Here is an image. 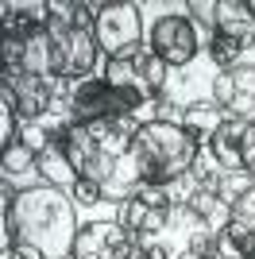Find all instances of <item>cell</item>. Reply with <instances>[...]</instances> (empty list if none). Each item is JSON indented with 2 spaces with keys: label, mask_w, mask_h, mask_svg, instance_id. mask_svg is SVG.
<instances>
[{
  "label": "cell",
  "mask_w": 255,
  "mask_h": 259,
  "mask_svg": "<svg viewBox=\"0 0 255 259\" xmlns=\"http://www.w3.org/2000/svg\"><path fill=\"white\" fill-rule=\"evenodd\" d=\"M77 225V201L58 186H23L4 205V259H70Z\"/></svg>",
  "instance_id": "obj_1"
},
{
  "label": "cell",
  "mask_w": 255,
  "mask_h": 259,
  "mask_svg": "<svg viewBox=\"0 0 255 259\" xmlns=\"http://www.w3.org/2000/svg\"><path fill=\"white\" fill-rule=\"evenodd\" d=\"M201 147L190 140V132L178 120H143L132 132V159L139 162L143 182L151 186H174L186 182L197 162Z\"/></svg>",
  "instance_id": "obj_2"
},
{
  "label": "cell",
  "mask_w": 255,
  "mask_h": 259,
  "mask_svg": "<svg viewBox=\"0 0 255 259\" xmlns=\"http://www.w3.org/2000/svg\"><path fill=\"white\" fill-rule=\"evenodd\" d=\"M93 39L101 47L105 58H136L143 54V39H147V27H143V8L139 4H101L97 8V23H93Z\"/></svg>",
  "instance_id": "obj_3"
},
{
  "label": "cell",
  "mask_w": 255,
  "mask_h": 259,
  "mask_svg": "<svg viewBox=\"0 0 255 259\" xmlns=\"http://www.w3.org/2000/svg\"><path fill=\"white\" fill-rule=\"evenodd\" d=\"M201 47H205L201 31L193 27L190 16L166 12V16H159V20L151 23V31H147V51L155 54V58H162L170 70H186V66L197 58Z\"/></svg>",
  "instance_id": "obj_4"
},
{
  "label": "cell",
  "mask_w": 255,
  "mask_h": 259,
  "mask_svg": "<svg viewBox=\"0 0 255 259\" xmlns=\"http://www.w3.org/2000/svg\"><path fill=\"white\" fill-rule=\"evenodd\" d=\"M212 105L228 120H247L255 124V66L240 62L232 70H221L212 77Z\"/></svg>",
  "instance_id": "obj_5"
},
{
  "label": "cell",
  "mask_w": 255,
  "mask_h": 259,
  "mask_svg": "<svg viewBox=\"0 0 255 259\" xmlns=\"http://www.w3.org/2000/svg\"><path fill=\"white\" fill-rule=\"evenodd\" d=\"M205 151L212 155V162L224 174L251 170V162H255V124H247V120H224L221 132L212 136V143Z\"/></svg>",
  "instance_id": "obj_6"
},
{
  "label": "cell",
  "mask_w": 255,
  "mask_h": 259,
  "mask_svg": "<svg viewBox=\"0 0 255 259\" xmlns=\"http://www.w3.org/2000/svg\"><path fill=\"white\" fill-rule=\"evenodd\" d=\"M136 248L139 244L120 228V221H89L77 232L70 259H132Z\"/></svg>",
  "instance_id": "obj_7"
},
{
  "label": "cell",
  "mask_w": 255,
  "mask_h": 259,
  "mask_svg": "<svg viewBox=\"0 0 255 259\" xmlns=\"http://www.w3.org/2000/svg\"><path fill=\"white\" fill-rule=\"evenodd\" d=\"M58 81L62 77H35V74H20V77H4V89L16 101L23 124H42L51 120L54 101H58Z\"/></svg>",
  "instance_id": "obj_8"
},
{
  "label": "cell",
  "mask_w": 255,
  "mask_h": 259,
  "mask_svg": "<svg viewBox=\"0 0 255 259\" xmlns=\"http://www.w3.org/2000/svg\"><path fill=\"white\" fill-rule=\"evenodd\" d=\"M51 31L58 39V58H62L58 77L62 81H85L97 66V54H101L93 31H70V27H58V23H51Z\"/></svg>",
  "instance_id": "obj_9"
},
{
  "label": "cell",
  "mask_w": 255,
  "mask_h": 259,
  "mask_svg": "<svg viewBox=\"0 0 255 259\" xmlns=\"http://www.w3.org/2000/svg\"><path fill=\"white\" fill-rule=\"evenodd\" d=\"M120 228H124L132 240H143L147 236H159V232H166L170 225V209H159V205H147L139 194H128L124 201H120Z\"/></svg>",
  "instance_id": "obj_10"
},
{
  "label": "cell",
  "mask_w": 255,
  "mask_h": 259,
  "mask_svg": "<svg viewBox=\"0 0 255 259\" xmlns=\"http://www.w3.org/2000/svg\"><path fill=\"white\" fill-rule=\"evenodd\" d=\"M217 197L228 205V217H232V221L255 228V178L247 170L221 174V182H217Z\"/></svg>",
  "instance_id": "obj_11"
},
{
  "label": "cell",
  "mask_w": 255,
  "mask_h": 259,
  "mask_svg": "<svg viewBox=\"0 0 255 259\" xmlns=\"http://www.w3.org/2000/svg\"><path fill=\"white\" fill-rule=\"evenodd\" d=\"M212 35H224L247 51L255 43V12H251V0H217V31Z\"/></svg>",
  "instance_id": "obj_12"
},
{
  "label": "cell",
  "mask_w": 255,
  "mask_h": 259,
  "mask_svg": "<svg viewBox=\"0 0 255 259\" xmlns=\"http://www.w3.org/2000/svg\"><path fill=\"white\" fill-rule=\"evenodd\" d=\"M224 112L217 105H212V97L209 101H190V105H182V116H178V124L186 132H190V140L197 143V147H209L212 143V136L221 132V124H224Z\"/></svg>",
  "instance_id": "obj_13"
},
{
  "label": "cell",
  "mask_w": 255,
  "mask_h": 259,
  "mask_svg": "<svg viewBox=\"0 0 255 259\" xmlns=\"http://www.w3.org/2000/svg\"><path fill=\"white\" fill-rule=\"evenodd\" d=\"M58 70H62V58H58V39H54L51 23H47V31H39L35 39H23V74L58 77Z\"/></svg>",
  "instance_id": "obj_14"
},
{
  "label": "cell",
  "mask_w": 255,
  "mask_h": 259,
  "mask_svg": "<svg viewBox=\"0 0 255 259\" xmlns=\"http://www.w3.org/2000/svg\"><path fill=\"white\" fill-rule=\"evenodd\" d=\"M39 178L47 186H58V190H70V186L77 182V170L70 166V159H66L62 147H47V151H39Z\"/></svg>",
  "instance_id": "obj_15"
},
{
  "label": "cell",
  "mask_w": 255,
  "mask_h": 259,
  "mask_svg": "<svg viewBox=\"0 0 255 259\" xmlns=\"http://www.w3.org/2000/svg\"><path fill=\"white\" fill-rule=\"evenodd\" d=\"M0 170H4V182H20L27 174H39V151H31L23 140H16L12 147H4Z\"/></svg>",
  "instance_id": "obj_16"
},
{
  "label": "cell",
  "mask_w": 255,
  "mask_h": 259,
  "mask_svg": "<svg viewBox=\"0 0 255 259\" xmlns=\"http://www.w3.org/2000/svg\"><path fill=\"white\" fill-rule=\"evenodd\" d=\"M217 240H221V251H232V255L240 259H255V228L240 225V221H224V228L217 232Z\"/></svg>",
  "instance_id": "obj_17"
},
{
  "label": "cell",
  "mask_w": 255,
  "mask_h": 259,
  "mask_svg": "<svg viewBox=\"0 0 255 259\" xmlns=\"http://www.w3.org/2000/svg\"><path fill=\"white\" fill-rule=\"evenodd\" d=\"M112 89H139V70H136V58H105V70H101Z\"/></svg>",
  "instance_id": "obj_18"
},
{
  "label": "cell",
  "mask_w": 255,
  "mask_h": 259,
  "mask_svg": "<svg viewBox=\"0 0 255 259\" xmlns=\"http://www.w3.org/2000/svg\"><path fill=\"white\" fill-rule=\"evenodd\" d=\"M205 54L217 62V70H232V66H240V54H244V47L232 43V39H224V35H212L209 43H205Z\"/></svg>",
  "instance_id": "obj_19"
},
{
  "label": "cell",
  "mask_w": 255,
  "mask_h": 259,
  "mask_svg": "<svg viewBox=\"0 0 255 259\" xmlns=\"http://www.w3.org/2000/svg\"><path fill=\"white\" fill-rule=\"evenodd\" d=\"M186 16L193 20V27L205 35V43L212 39V31H217V0H190L186 4Z\"/></svg>",
  "instance_id": "obj_20"
},
{
  "label": "cell",
  "mask_w": 255,
  "mask_h": 259,
  "mask_svg": "<svg viewBox=\"0 0 255 259\" xmlns=\"http://www.w3.org/2000/svg\"><path fill=\"white\" fill-rule=\"evenodd\" d=\"M70 197H74L77 205H85V209H89V205H101V201H105L108 194H105V186L97 182V178H77V182L70 186Z\"/></svg>",
  "instance_id": "obj_21"
},
{
  "label": "cell",
  "mask_w": 255,
  "mask_h": 259,
  "mask_svg": "<svg viewBox=\"0 0 255 259\" xmlns=\"http://www.w3.org/2000/svg\"><path fill=\"white\" fill-rule=\"evenodd\" d=\"M247 174H251V178H255V162H251V170H247Z\"/></svg>",
  "instance_id": "obj_22"
}]
</instances>
